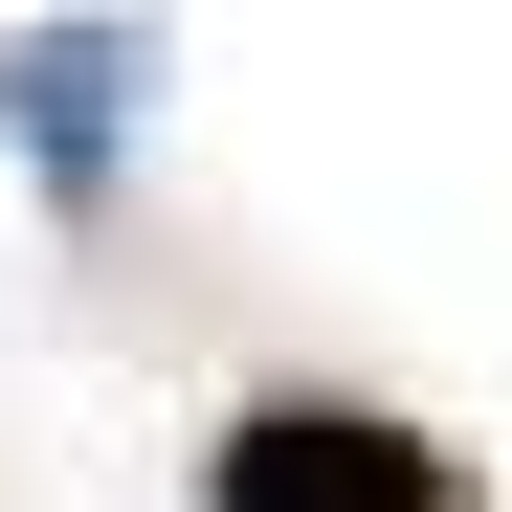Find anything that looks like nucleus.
Wrapping results in <instances>:
<instances>
[{
    "mask_svg": "<svg viewBox=\"0 0 512 512\" xmlns=\"http://www.w3.org/2000/svg\"><path fill=\"white\" fill-rule=\"evenodd\" d=\"M201 490L223 512H446V446L379 423V401H245Z\"/></svg>",
    "mask_w": 512,
    "mask_h": 512,
    "instance_id": "f257e3e1",
    "label": "nucleus"
},
{
    "mask_svg": "<svg viewBox=\"0 0 512 512\" xmlns=\"http://www.w3.org/2000/svg\"><path fill=\"white\" fill-rule=\"evenodd\" d=\"M134 90H156V23H23V45H0V134H23V179H45L67 223L112 201Z\"/></svg>",
    "mask_w": 512,
    "mask_h": 512,
    "instance_id": "f03ea898",
    "label": "nucleus"
}]
</instances>
